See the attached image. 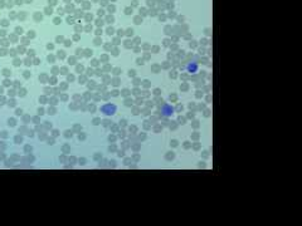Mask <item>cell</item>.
<instances>
[{"instance_id": "obj_10", "label": "cell", "mask_w": 302, "mask_h": 226, "mask_svg": "<svg viewBox=\"0 0 302 226\" xmlns=\"http://www.w3.org/2000/svg\"><path fill=\"white\" fill-rule=\"evenodd\" d=\"M210 99H211V98H210V97H209V95H208V97H206V102H211V100H210Z\"/></svg>"}, {"instance_id": "obj_2", "label": "cell", "mask_w": 302, "mask_h": 226, "mask_svg": "<svg viewBox=\"0 0 302 226\" xmlns=\"http://www.w3.org/2000/svg\"><path fill=\"white\" fill-rule=\"evenodd\" d=\"M172 110H174V108H172V107H170L169 104H162V108H161V114H162L164 117H169V116H171V114H172Z\"/></svg>"}, {"instance_id": "obj_6", "label": "cell", "mask_w": 302, "mask_h": 226, "mask_svg": "<svg viewBox=\"0 0 302 226\" xmlns=\"http://www.w3.org/2000/svg\"><path fill=\"white\" fill-rule=\"evenodd\" d=\"M175 109H176L177 112H181V110H182V105H180V104H179V105H176V108H175Z\"/></svg>"}, {"instance_id": "obj_5", "label": "cell", "mask_w": 302, "mask_h": 226, "mask_svg": "<svg viewBox=\"0 0 302 226\" xmlns=\"http://www.w3.org/2000/svg\"><path fill=\"white\" fill-rule=\"evenodd\" d=\"M177 121H179V123H181V124H184V123H185V118H184V117H179V118H177Z\"/></svg>"}, {"instance_id": "obj_4", "label": "cell", "mask_w": 302, "mask_h": 226, "mask_svg": "<svg viewBox=\"0 0 302 226\" xmlns=\"http://www.w3.org/2000/svg\"><path fill=\"white\" fill-rule=\"evenodd\" d=\"M170 99H172V102H175L177 99V95L176 94H170Z\"/></svg>"}, {"instance_id": "obj_7", "label": "cell", "mask_w": 302, "mask_h": 226, "mask_svg": "<svg viewBox=\"0 0 302 226\" xmlns=\"http://www.w3.org/2000/svg\"><path fill=\"white\" fill-rule=\"evenodd\" d=\"M180 88H181V89H184V90H186V89L189 88V85H187V84H182V85H181Z\"/></svg>"}, {"instance_id": "obj_1", "label": "cell", "mask_w": 302, "mask_h": 226, "mask_svg": "<svg viewBox=\"0 0 302 226\" xmlns=\"http://www.w3.org/2000/svg\"><path fill=\"white\" fill-rule=\"evenodd\" d=\"M101 110L106 114V116H112V114H115L116 113V110H117V107L115 105V104H104L102 108H101Z\"/></svg>"}, {"instance_id": "obj_3", "label": "cell", "mask_w": 302, "mask_h": 226, "mask_svg": "<svg viewBox=\"0 0 302 226\" xmlns=\"http://www.w3.org/2000/svg\"><path fill=\"white\" fill-rule=\"evenodd\" d=\"M172 158H174V152H169V153L166 154V159L170 161V159H172Z\"/></svg>"}, {"instance_id": "obj_9", "label": "cell", "mask_w": 302, "mask_h": 226, "mask_svg": "<svg viewBox=\"0 0 302 226\" xmlns=\"http://www.w3.org/2000/svg\"><path fill=\"white\" fill-rule=\"evenodd\" d=\"M184 146H185V148H189V147H190V144H189V143H187V142H186V143H185V144H184Z\"/></svg>"}, {"instance_id": "obj_8", "label": "cell", "mask_w": 302, "mask_h": 226, "mask_svg": "<svg viewBox=\"0 0 302 226\" xmlns=\"http://www.w3.org/2000/svg\"><path fill=\"white\" fill-rule=\"evenodd\" d=\"M201 95H203V93H201V92H198V93H196V97H198V98H200Z\"/></svg>"}]
</instances>
